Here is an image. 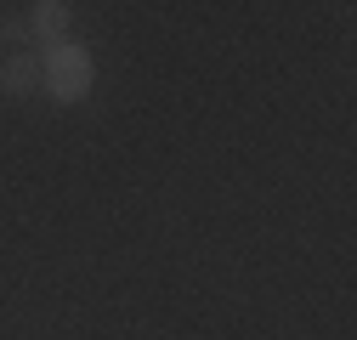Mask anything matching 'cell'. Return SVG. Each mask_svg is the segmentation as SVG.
<instances>
[{"instance_id":"3","label":"cell","mask_w":357,"mask_h":340,"mask_svg":"<svg viewBox=\"0 0 357 340\" xmlns=\"http://www.w3.org/2000/svg\"><path fill=\"white\" fill-rule=\"evenodd\" d=\"M68 29V6H63V0H46V6H34V34L40 40H52V46H57V34Z\"/></svg>"},{"instance_id":"2","label":"cell","mask_w":357,"mask_h":340,"mask_svg":"<svg viewBox=\"0 0 357 340\" xmlns=\"http://www.w3.org/2000/svg\"><path fill=\"white\" fill-rule=\"evenodd\" d=\"M0 79H6L12 97H29L34 85H40V63L34 57H6V74H0Z\"/></svg>"},{"instance_id":"1","label":"cell","mask_w":357,"mask_h":340,"mask_svg":"<svg viewBox=\"0 0 357 340\" xmlns=\"http://www.w3.org/2000/svg\"><path fill=\"white\" fill-rule=\"evenodd\" d=\"M40 85H46L52 97H63V102H79L91 91V52L68 46V40L46 46V57H40Z\"/></svg>"}]
</instances>
